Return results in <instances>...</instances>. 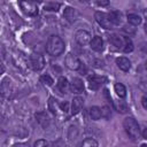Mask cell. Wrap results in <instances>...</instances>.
Returning <instances> with one entry per match:
<instances>
[{"instance_id":"cell-39","label":"cell","mask_w":147,"mask_h":147,"mask_svg":"<svg viewBox=\"0 0 147 147\" xmlns=\"http://www.w3.org/2000/svg\"><path fill=\"white\" fill-rule=\"evenodd\" d=\"M146 69H147V61H146Z\"/></svg>"},{"instance_id":"cell-16","label":"cell","mask_w":147,"mask_h":147,"mask_svg":"<svg viewBox=\"0 0 147 147\" xmlns=\"http://www.w3.org/2000/svg\"><path fill=\"white\" fill-rule=\"evenodd\" d=\"M108 16H109V18H110V21H111V23H113L114 25H118V24L122 22V13L118 11V10H113V11H110V13L108 14Z\"/></svg>"},{"instance_id":"cell-34","label":"cell","mask_w":147,"mask_h":147,"mask_svg":"<svg viewBox=\"0 0 147 147\" xmlns=\"http://www.w3.org/2000/svg\"><path fill=\"white\" fill-rule=\"evenodd\" d=\"M142 137H144L145 139H147V127L144 130V132H142Z\"/></svg>"},{"instance_id":"cell-28","label":"cell","mask_w":147,"mask_h":147,"mask_svg":"<svg viewBox=\"0 0 147 147\" xmlns=\"http://www.w3.org/2000/svg\"><path fill=\"white\" fill-rule=\"evenodd\" d=\"M101 111H102V116H103V117H106L107 119H108V118L111 116V111H110V108H109V107H107V106L102 107Z\"/></svg>"},{"instance_id":"cell-35","label":"cell","mask_w":147,"mask_h":147,"mask_svg":"<svg viewBox=\"0 0 147 147\" xmlns=\"http://www.w3.org/2000/svg\"><path fill=\"white\" fill-rule=\"evenodd\" d=\"M30 1H32V2H34V3H41V2H42V0H30Z\"/></svg>"},{"instance_id":"cell-24","label":"cell","mask_w":147,"mask_h":147,"mask_svg":"<svg viewBox=\"0 0 147 147\" xmlns=\"http://www.w3.org/2000/svg\"><path fill=\"white\" fill-rule=\"evenodd\" d=\"M48 109L53 114H55V111H56V99L53 98V96H51L48 99Z\"/></svg>"},{"instance_id":"cell-33","label":"cell","mask_w":147,"mask_h":147,"mask_svg":"<svg viewBox=\"0 0 147 147\" xmlns=\"http://www.w3.org/2000/svg\"><path fill=\"white\" fill-rule=\"evenodd\" d=\"M141 103H142V107H144L145 109H147V94L142 96V99H141Z\"/></svg>"},{"instance_id":"cell-11","label":"cell","mask_w":147,"mask_h":147,"mask_svg":"<svg viewBox=\"0 0 147 147\" xmlns=\"http://www.w3.org/2000/svg\"><path fill=\"white\" fill-rule=\"evenodd\" d=\"M90 45H91V48L95 52H102L103 51V40L99 36H95L94 38H92L90 41Z\"/></svg>"},{"instance_id":"cell-3","label":"cell","mask_w":147,"mask_h":147,"mask_svg":"<svg viewBox=\"0 0 147 147\" xmlns=\"http://www.w3.org/2000/svg\"><path fill=\"white\" fill-rule=\"evenodd\" d=\"M18 3H20V7L24 14H26L29 16H37L38 15V8H37L34 2H32L30 0H20Z\"/></svg>"},{"instance_id":"cell-14","label":"cell","mask_w":147,"mask_h":147,"mask_svg":"<svg viewBox=\"0 0 147 147\" xmlns=\"http://www.w3.org/2000/svg\"><path fill=\"white\" fill-rule=\"evenodd\" d=\"M109 42L113 45V46H115L116 48H121V49H123V47H124V42H123V39L121 38V37H118L117 34H111V36H109Z\"/></svg>"},{"instance_id":"cell-23","label":"cell","mask_w":147,"mask_h":147,"mask_svg":"<svg viewBox=\"0 0 147 147\" xmlns=\"http://www.w3.org/2000/svg\"><path fill=\"white\" fill-rule=\"evenodd\" d=\"M40 82L42 83V84H45V85H47V86H52L53 85V79H52V77L49 76V75H42L41 77H40Z\"/></svg>"},{"instance_id":"cell-27","label":"cell","mask_w":147,"mask_h":147,"mask_svg":"<svg viewBox=\"0 0 147 147\" xmlns=\"http://www.w3.org/2000/svg\"><path fill=\"white\" fill-rule=\"evenodd\" d=\"M82 145L84 146V147H92V146H98V142L94 140V139H92V138H87V139H85L83 142H82Z\"/></svg>"},{"instance_id":"cell-8","label":"cell","mask_w":147,"mask_h":147,"mask_svg":"<svg viewBox=\"0 0 147 147\" xmlns=\"http://www.w3.org/2000/svg\"><path fill=\"white\" fill-rule=\"evenodd\" d=\"M75 40L80 46H84V45H86L91 41V34L86 30H78L75 34Z\"/></svg>"},{"instance_id":"cell-29","label":"cell","mask_w":147,"mask_h":147,"mask_svg":"<svg viewBox=\"0 0 147 147\" xmlns=\"http://www.w3.org/2000/svg\"><path fill=\"white\" fill-rule=\"evenodd\" d=\"M103 95H105V98L107 99V101L114 107V101H113V99H111V96H110V94H109V92H108V90L107 88H105L103 90Z\"/></svg>"},{"instance_id":"cell-9","label":"cell","mask_w":147,"mask_h":147,"mask_svg":"<svg viewBox=\"0 0 147 147\" xmlns=\"http://www.w3.org/2000/svg\"><path fill=\"white\" fill-rule=\"evenodd\" d=\"M70 88H71V92L75 93V94H80L83 91H84V84H83V80L80 78H74L71 84H70Z\"/></svg>"},{"instance_id":"cell-32","label":"cell","mask_w":147,"mask_h":147,"mask_svg":"<svg viewBox=\"0 0 147 147\" xmlns=\"http://www.w3.org/2000/svg\"><path fill=\"white\" fill-rule=\"evenodd\" d=\"M96 3L101 7H106L109 5V0H96Z\"/></svg>"},{"instance_id":"cell-7","label":"cell","mask_w":147,"mask_h":147,"mask_svg":"<svg viewBox=\"0 0 147 147\" xmlns=\"http://www.w3.org/2000/svg\"><path fill=\"white\" fill-rule=\"evenodd\" d=\"M107 78L103 76H98V75H90L87 77V82L90 85V88L92 90H98L103 83H106Z\"/></svg>"},{"instance_id":"cell-4","label":"cell","mask_w":147,"mask_h":147,"mask_svg":"<svg viewBox=\"0 0 147 147\" xmlns=\"http://www.w3.org/2000/svg\"><path fill=\"white\" fill-rule=\"evenodd\" d=\"M30 65L34 71H39L45 67V59L39 53H33L30 55Z\"/></svg>"},{"instance_id":"cell-38","label":"cell","mask_w":147,"mask_h":147,"mask_svg":"<svg viewBox=\"0 0 147 147\" xmlns=\"http://www.w3.org/2000/svg\"><path fill=\"white\" fill-rule=\"evenodd\" d=\"M144 85H146V88H142V90H145V91H147V83H146V84H144Z\"/></svg>"},{"instance_id":"cell-25","label":"cell","mask_w":147,"mask_h":147,"mask_svg":"<svg viewBox=\"0 0 147 147\" xmlns=\"http://www.w3.org/2000/svg\"><path fill=\"white\" fill-rule=\"evenodd\" d=\"M60 8V3H55V2H52V3H47L44 9L45 10H48V11H57Z\"/></svg>"},{"instance_id":"cell-31","label":"cell","mask_w":147,"mask_h":147,"mask_svg":"<svg viewBox=\"0 0 147 147\" xmlns=\"http://www.w3.org/2000/svg\"><path fill=\"white\" fill-rule=\"evenodd\" d=\"M60 108L61 110H63L64 113H68L69 111V102L68 101H63L60 103Z\"/></svg>"},{"instance_id":"cell-18","label":"cell","mask_w":147,"mask_h":147,"mask_svg":"<svg viewBox=\"0 0 147 147\" xmlns=\"http://www.w3.org/2000/svg\"><path fill=\"white\" fill-rule=\"evenodd\" d=\"M90 116H91V118L94 119V121L99 119V118L102 116L101 108H99V107H96V106L91 107V108H90Z\"/></svg>"},{"instance_id":"cell-6","label":"cell","mask_w":147,"mask_h":147,"mask_svg":"<svg viewBox=\"0 0 147 147\" xmlns=\"http://www.w3.org/2000/svg\"><path fill=\"white\" fill-rule=\"evenodd\" d=\"M64 63H65L67 68H69L70 70H78L82 65L79 59L75 54H71V53L67 54V56L64 59Z\"/></svg>"},{"instance_id":"cell-12","label":"cell","mask_w":147,"mask_h":147,"mask_svg":"<svg viewBox=\"0 0 147 147\" xmlns=\"http://www.w3.org/2000/svg\"><path fill=\"white\" fill-rule=\"evenodd\" d=\"M63 16L64 18L68 21V22H74L76 21V18L78 17V11L75 9V8H71V7H67L63 11Z\"/></svg>"},{"instance_id":"cell-30","label":"cell","mask_w":147,"mask_h":147,"mask_svg":"<svg viewBox=\"0 0 147 147\" xmlns=\"http://www.w3.org/2000/svg\"><path fill=\"white\" fill-rule=\"evenodd\" d=\"M47 145H48V142L46 140H44V139H39L33 144L34 147H42V146H47Z\"/></svg>"},{"instance_id":"cell-10","label":"cell","mask_w":147,"mask_h":147,"mask_svg":"<svg viewBox=\"0 0 147 147\" xmlns=\"http://www.w3.org/2000/svg\"><path fill=\"white\" fill-rule=\"evenodd\" d=\"M83 105H84V100H83V98H80V96H76V98H74L72 103H71V114H72V115H77V114L82 110Z\"/></svg>"},{"instance_id":"cell-22","label":"cell","mask_w":147,"mask_h":147,"mask_svg":"<svg viewBox=\"0 0 147 147\" xmlns=\"http://www.w3.org/2000/svg\"><path fill=\"white\" fill-rule=\"evenodd\" d=\"M133 51V44H132V40L129 38V37H125L124 38V47H123V52L125 53H130Z\"/></svg>"},{"instance_id":"cell-37","label":"cell","mask_w":147,"mask_h":147,"mask_svg":"<svg viewBox=\"0 0 147 147\" xmlns=\"http://www.w3.org/2000/svg\"><path fill=\"white\" fill-rule=\"evenodd\" d=\"M145 31H146V33H147V22H146V24H145Z\"/></svg>"},{"instance_id":"cell-13","label":"cell","mask_w":147,"mask_h":147,"mask_svg":"<svg viewBox=\"0 0 147 147\" xmlns=\"http://www.w3.org/2000/svg\"><path fill=\"white\" fill-rule=\"evenodd\" d=\"M116 64L117 67L122 70V71H129L130 68H131V62L129 61V59L124 57V56H121V57H117L116 59Z\"/></svg>"},{"instance_id":"cell-2","label":"cell","mask_w":147,"mask_h":147,"mask_svg":"<svg viewBox=\"0 0 147 147\" xmlns=\"http://www.w3.org/2000/svg\"><path fill=\"white\" fill-rule=\"evenodd\" d=\"M123 126L127 136L132 140H138L140 137V127L137 123V121L133 117H126L123 121Z\"/></svg>"},{"instance_id":"cell-26","label":"cell","mask_w":147,"mask_h":147,"mask_svg":"<svg viewBox=\"0 0 147 147\" xmlns=\"http://www.w3.org/2000/svg\"><path fill=\"white\" fill-rule=\"evenodd\" d=\"M122 30H123L125 33H127V34H134V33H136V28H134V25H132V24H126V25H124V26L122 28Z\"/></svg>"},{"instance_id":"cell-5","label":"cell","mask_w":147,"mask_h":147,"mask_svg":"<svg viewBox=\"0 0 147 147\" xmlns=\"http://www.w3.org/2000/svg\"><path fill=\"white\" fill-rule=\"evenodd\" d=\"M94 17H95L96 22H98L102 28H105V29H107V30L113 29L114 24L111 23V21H110V18H109L108 14L102 13V11H96V13L94 14Z\"/></svg>"},{"instance_id":"cell-17","label":"cell","mask_w":147,"mask_h":147,"mask_svg":"<svg viewBox=\"0 0 147 147\" xmlns=\"http://www.w3.org/2000/svg\"><path fill=\"white\" fill-rule=\"evenodd\" d=\"M57 87H59V90H60L62 93H68L69 87H70L68 79H67L65 77H60L59 80H57Z\"/></svg>"},{"instance_id":"cell-36","label":"cell","mask_w":147,"mask_h":147,"mask_svg":"<svg viewBox=\"0 0 147 147\" xmlns=\"http://www.w3.org/2000/svg\"><path fill=\"white\" fill-rule=\"evenodd\" d=\"M144 16H145V18L147 20V8H146V9H144Z\"/></svg>"},{"instance_id":"cell-1","label":"cell","mask_w":147,"mask_h":147,"mask_svg":"<svg viewBox=\"0 0 147 147\" xmlns=\"http://www.w3.org/2000/svg\"><path fill=\"white\" fill-rule=\"evenodd\" d=\"M64 41L57 37V36H52L48 38L47 40V45H46V51L49 55L52 56H59L64 52Z\"/></svg>"},{"instance_id":"cell-15","label":"cell","mask_w":147,"mask_h":147,"mask_svg":"<svg viewBox=\"0 0 147 147\" xmlns=\"http://www.w3.org/2000/svg\"><path fill=\"white\" fill-rule=\"evenodd\" d=\"M36 118L38 121V123L42 126V127H46L49 123V118L47 116V114L45 111H40V113H37L36 114Z\"/></svg>"},{"instance_id":"cell-21","label":"cell","mask_w":147,"mask_h":147,"mask_svg":"<svg viewBox=\"0 0 147 147\" xmlns=\"http://www.w3.org/2000/svg\"><path fill=\"white\" fill-rule=\"evenodd\" d=\"M127 21L132 25H139L141 23V17L137 14H127Z\"/></svg>"},{"instance_id":"cell-19","label":"cell","mask_w":147,"mask_h":147,"mask_svg":"<svg viewBox=\"0 0 147 147\" xmlns=\"http://www.w3.org/2000/svg\"><path fill=\"white\" fill-rule=\"evenodd\" d=\"M114 88H115L116 94L119 98H125V95H126V88H125V86L122 83H116L115 86H114Z\"/></svg>"},{"instance_id":"cell-20","label":"cell","mask_w":147,"mask_h":147,"mask_svg":"<svg viewBox=\"0 0 147 147\" xmlns=\"http://www.w3.org/2000/svg\"><path fill=\"white\" fill-rule=\"evenodd\" d=\"M114 108L121 114H125L127 111V106L124 101H114Z\"/></svg>"}]
</instances>
